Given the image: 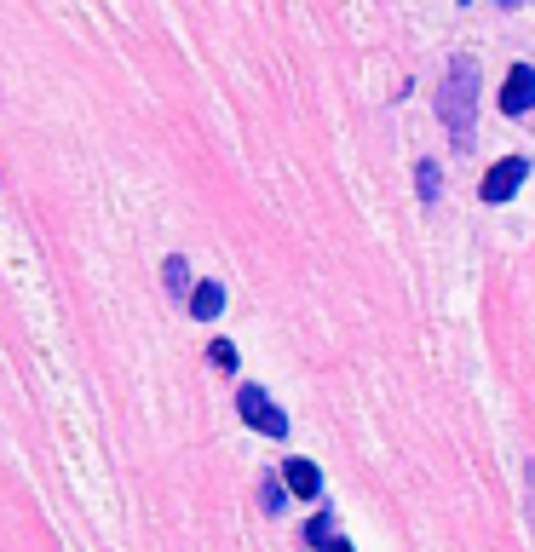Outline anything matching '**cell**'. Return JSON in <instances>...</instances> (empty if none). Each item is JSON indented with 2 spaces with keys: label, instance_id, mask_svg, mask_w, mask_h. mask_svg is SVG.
<instances>
[{
  "label": "cell",
  "instance_id": "10",
  "mask_svg": "<svg viewBox=\"0 0 535 552\" xmlns=\"http://www.w3.org/2000/svg\"><path fill=\"white\" fill-rule=\"evenodd\" d=\"M259 501H265V512H282V483L265 478V483H259Z\"/></svg>",
  "mask_w": 535,
  "mask_h": 552
},
{
  "label": "cell",
  "instance_id": "4",
  "mask_svg": "<svg viewBox=\"0 0 535 552\" xmlns=\"http://www.w3.org/2000/svg\"><path fill=\"white\" fill-rule=\"evenodd\" d=\"M530 104H535V69H530V64H512L507 92H501V110H507V115H524Z\"/></svg>",
  "mask_w": 535,
  "mask_h": 552
},
{
  "label": "cell",
  "instance_id": "2",
  "mask_svg": "<svg viewBox=\"0 0 535 552\" xmlns=\"http://www.w3.org/2000/svg\"><path fill=\"white\" fill-rule=\"evenodd\" d=\"M236 409H242V420L254 426V432H265V437H288V420H282V409L265 397L259 386H242L236 391Z\"/></svg>",
  "mask_w": 535,
  "mask_h": 552
},
{
  "label": "cell",
  "instance_id": "3",
  "mask_svg": "<svg viewBox=\"0 0 535 552\" xmlns=\"http://www.w3.org/2000/svg\"><path fill=\"white\" fill-rule=\"evenodd\" d=\"M524 179H530V161H524V156H501L484 173V202H512Z\"/></svg>",
  "mask_w": 535,
  "mask_h": 552
},
{
  "label": "cell",
  "instance_id": "1",
  "mask_svg": "<svg viewBox=\"0 0 535 552\" xmlns=\"http://www.w3.org/2000/svg\"><path fill=\"white\" fill-rule=\"evenodd\" d=\"M438 115H443V127L455 133V144L472 150V133H478V64H472V58H455V64H449L443 92H438Z\"/></svg>",
  "mask_w": 535,
  "mask_h": 552
},
{
  "label": "cell",
  "instance_id": "7",
  "mask_svg": "<svg viewBox=\"0 0 535 552\" xmlns=\"http://www.w3.org/2000/svg\"><path fill=\"white\" fill-rule=\"evenodd\" d=\"M162 271H167V294H185V299L196 294V288H190V265H185V259H179V253L167 259Z\"/></svg>",
  "mask_w": 535,
  "mask_h": 552
},
{
  "label": "cell",
  "instance_id": "13",
  "mask_svg": "<svg viewBox=\"0 0 535 552\" xmlns=\"http://www.w3.org/2000/svg\"><path fill=\"white\" fill-rule=\"evenodd\" d=\"M507 6H518V0H507Z\"/></svg>",
  "mask_w": 535,
  "mask_h": 552
},
{
  "label": "cell",
  "instance_id": "11",
  "mask_svg": "<svg viewBox=\"0 0 535 552\" xmlns=\"http://www.w3.org/2000/svg\"><path fill=\"white\" fill-rule=\"evenodd\" d=\"M208 357H213L219 368H236V345H231V340H213V345H208Z\"/></svg>",
  "mask_w": 535,
  "mask_h": 552
},
{
  "label": "cell",
  "instance_id": "12",
  "mask_svg": "<svg viewBox=\"0 0 535 552\" xmlns=\"http://www.w3.org/2000/svg\"><path fill=\"white\" fill-rule=\"evenodd\" d=\"M328 552H351V547H346V541H328Z\"/></svg>",
  "mask_w": 535,
  "mask_h": 552
},
{
  "label": "cell",
  "instance_id": "8",
  "mask_svg": "<svg viewBox=\"0 0 535 552\" xmlns=\"http://www.w3.org/2000/svg\"><path fill=\"white\" fill-rule=\"evenodd\" d=\"M415 179H420V196L432 202V196H438V161H420V167H415Z\"/></svg>",
  "mask_w": 535,
  "mask_h": 552
},
{
  "label": "cell",
  "instance_id": "9",
  "mask_svg": "<svg viewBox=\"0 0 535 552\" xmlns=\"http://www.w3.org/2000/svg\"><path fill=\"white\" fill-rule=\"evenodd\" d=\"M328 535H334V518H311V529H305V541H311V547H328Z\"/></svg>",
  "mask_w": 535,
  "mask_h": 552
},
{
  "label": "cell",
  "instance_id": "5",
  "mask_svg": "<svg viewBox=\"0 0 535 552\" xmlns=\"http://www.w3.org/2000/svg\"><path fill=\"white\" fill-rule=\"evenodd\" d=\"M282 483H288V489H294L300 501H317V495H323V472H317L311 460H300V455L282 466Z\"/></svg>",
  "mask_w": 535,
  "mask_h": 552
},
{
  "label": "cell",
  "instance_id": "6",
  "mask_svg": "<svg viewBox=\"0 0 535 552\" xmlns=\"http://www.w3.org/2000/svg\"><path fill=\"white\" fill-rule=\"evenodd\" d=\"M190 311H196V322H213L219 311H225V288H219L213 276H202V282H196V294H190Z\"/></svg>",
  "mask_w": 535,
  "mask_h": 552
}]
</instances>
